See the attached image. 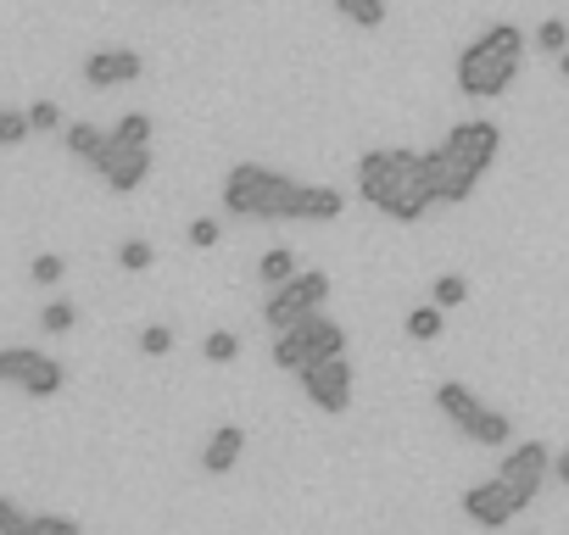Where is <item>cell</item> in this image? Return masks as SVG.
<instances>
[{
  "label": "cell",
  "mask_w": 569,
  "mask_h": 535,
  "mask_svg": "<svg viewBox=\"0 0 569 535\" xmlns=\"http://www.w3.org/2000/svg\"><path fill=\"white\" fill-rule=\"evenodd\" d=\"M358 190L369 206H380L397 223H419L436 206V190L425 184V151H369L358 157Z\"/></svg>",
  "instance_id": "cell-1"
},
{
  "label": "cell",
  "mask_w": 569,
  "mask_h": 535,
  "mask_svg": "<svg viewBox=\"0 0 569 535\" xmlns=\"http://www.w3.org/2000/svg\"><path fill=\"white\" fill-rule=\"evenodd\" d=\"M519 62H525V29L513 23H491L463 57H458V90L463 95H502L513 79H519Z\"/></svg>",
  "instance_id": "cell-2"
},
{
  "label": "cell",
  "mask_w": 569,
  "mask_h": 535,
  "mask_svg": "<svg viewBox=\"0 0 569 535\" xmlns=\"http://www.w3.org/2000/svg\"><path fill=\"white\" fill-rule=\"evenodd\" d=\"M297 179H284L273 168H257V162H240L223 173V206L234 218H262V223H279V218H297Z\"/></svg>",
  "instance_id": "cell-3"
},
{
  "label": "cell",
  "mask_w": 569,
  "mask_h": 535,
  "mask_svg": "<svg viewBox=\"0 0 569 535\" xmlns=\"http://www.w3.org/2000/svg\"><path fill=\"white\" fill-rule=\"evenodd\" d=\"M330 302V274H319V268H302V274L291 280V285H279V291H268V307H262V319L273 324V330H297L308 313H319Z\"/></svg>",
  "instance_id": "cell-4"
},
{
  "label": "cell",
  "mask_w": 569,
  "mask_h": 535,
  "mask_svg": "<svg viewBox=\"0 0 569 535\" xmlns=\"http://www.w3.org/2000/svg\"><path fill=\"white\" fill-rule=\"evenodd\" d=\"M297 380H302V391L319 413H347L352 407V363L347 357H319Z\"/></svg>",
  "instance_id": "cell-5"
},
{
  "label": "cell",
  "mask_w": 569,
  "mask_h": 535,
  "mask_svg": "<svg viewBox=\"0 0 569 535\" xmlns=\"http://www.w3.org/2000/svg\"><path fill=\"white\" fill-rule=\"evenodd\" d=\"M90 168H96L118 195H129V190H140V184L151 179V151H146V145H134V140H118V134H112V140H107V151H101Z\"/></svg>",
  "instance_id": "cell-6"
},
{
  "label": "cell",
  "mask_w": 569,
  "mask_h": 535,
  "mask_svg": "<svg viewBox=\"0 0 569 535\" xmlns=\"http://www.w3.org/2000/svg\"><path fill=\"white\" fill-rule=\"evenodd\" d=\"M463 513L480 524V529H502V524H513L519 513H525V502L508 491V480L497 474V480H480V485H469L463 491Z\"/></svg>",
  "instance_id": "cell-7"
},
{
  "label": "cell",
  "mask_w": 569,
  "mask_h": 535,
  "mask_svg": "<svg viewBox=\"0 0 569 535\" xmlns=\"http://www.w3.org/2000/svg\"><path fill=\"white\" fill-rule=\"evenodd\" d=\"M425 184L436 190V201L458 206V201H469V195H475L480 173H475V168H463L447 145H436V151H425Z\"/></svg>",
  "instance_id": "cell-8"
},
{
  "label": "cell",
  "mask_w": 569,
  "mask_h": 535,
  "mask_svg": "<svg viewBox=\"0 0 569 535\" xmlns=\"http://www.w3.org/2000/svg\"><path fill=\"white\" fill-rule=\"evenodd\" d=\"M447 151H452L463 168L486 173V168L497 162V151H502V129L486 123V118H469V123H458V129L447 134Z\"/></svg>",
  "instance_id": "cell-9"
},
{
  "label": "cell",
  "mask_w": 569,
  "mask_h": 535,
  "mask_svg": "<svg viewBox=\"0 0 569 535\" xmlns=\"http://www.w3.org/2000/svg\"><path fill=\"white\" fill-rule=\"evenodd\" d=\"M552 474V457H547V446H513L508 457H502V480H508V491L530 507L536 502V491H541V480Z\"/></svg>",
  "instance_id": "cell-10"
},
{
  "label": "cell",
  "mask_w": 569,
  "mask_h": 535,
  "mask_svg": "<svg viewBox=\"0 0 569 535\" xmlns=\"http://www.w3.org/2000/svg\"><path fill=\"white\" fill-rule=\"evenodd\" d=\"M140 73H146L140 51H118V46H107V51L84 57V79H90L96 90H112V84H134Z\"/></svg>",
  "instance_id": "cell-11"
},
{
  "label": "cell",
  "mask_w": 569,
  "mask_h": 535,
  "mask_svg": "<svg viewBox=\"0 0 569 535\" xmlns=\"http://www.w3.org/2000/svg\"><path fill=\"white\" fill-rule=\"evenodd\" d=\"M297 341L308 346L313 363H319V357H347V330H341L336 319H325V313H308V319L297 324Z\"/></svg>",
  "instance_id": "cell-12"
},
{
  "label": "cell",
  "mask_w": 569,
  "mask_h": 535,
  "mask_svg": "<svg viewBox=\"0 0 569 535\" xmlns=\"http://www.w3.org/2000/svg\"><path fill=\"white\" fill-rule=\"evenodd\" d=\"M240 452H246V430H240V424H223V430L207 435L201 468H207V474H229V468L240 463Z\"/></svg>",
  "instance_id": "cell-13"
},
{
  "label": "cell",
  "mask_w": 569,
  "mask_h": 535,
  "mask_svg": "<svg viewBox=\"0 0 569 535\" xmlns=\"http://www.w3.org/2000/svg\"><path fill=\"white\" fill-rule=\"evenodd\" d=\"M347 212V195L341 190H330V184H302L297 190V218H308V223H336Z\"/></svg>",
  "instance_id": "cell-14"
},
{
  "label": "cell",
  "mask_w": 569,
  "mask_h": 535,
  "mask_svg": "<svg viewBox=\"0 0 569 535\" xmlns=\"http://www.w3.org/2000/svg\"><path fill=\"white\" fill-rule=\"evenodd\" d=\"M436 407H441V413H447V418H452L458 430H469V424H475V413H480L486 402H480V396H475L469 385H458V380H447V385L436 391Z\"/></svg>",
  "instance_id": "cell-15"
},
{
  "label": "cell",
  "mask_w": 569,
  "mask_h": 535,
  "mask_svg": "<svg viewBox=\"0 0 569 535\" xmlns=\"http://www.w3.org/2000/svg\"><path fill=\"white\" fill-rule=\"evenodd\" d=\"M297 274H302V268H297V251H291V245H273V251H268V256L257 262V280H262L268 291H279V285H291Z\"/></svg>",
  "instance_id": "cell-16"
},
{
  "label": "cell",
  "mask_w": 569,
  "mask_h": 535,
  "mask_svg": "<svg viewBox=\"0 0 569 535\" xmlns=\"http://www.w3.org/2000/svg\"><path fill=\"white\" fill-rule=\"evenodd\" d=\"M40 369V352H29V346H7V352H0V380H7V385H29V374Z\"/></svg>",
  "instance_id": "cell-17"
},
{
  "label": "cell",
  "mask_w": 569,
  "mask_h": 535,
  "mask_svg": "<svg viewBox=\"0 0 569 535\" xmlns=\"http://www.w3.org/2000/svg\"><path fill=\"white\" fill-rule=\"evenodd\" d=\"M469 441H480V446H508V435H513V424L502 418V413H491V407H480L475 413V424L463 430Z\"/></svg>",
  "instance_id": "cell-18"
},
{
  "label": "cell",
  "mask_w": 569,
  "mask_h": 535,
  "mask_svg": "<svg viewBox=\"0 0 569 535\" xmlns=\"http://www.w3.org/2000/svg\"><path fill=\"white\" fill-rule=\"evenodd\" d=\"M62 140H68V151H73V157L96 162V157L107 151V140H112V134H101V129H90V123H68V129H62Z\"/></svg>",
  "instance_id": "cell-19"
},
{
  "label": "cell",
  "mask_w": 569,
  "mask_h": 535,
  "mask_svg": "<svg viewBox=\"0 0 569 535\" xmlns=\"http://www.w3.org/2000/svg\"><path fill=\"white\" fill-rule=\"evenodd\" d=\"M62 385H68V369H62V363H57V357H40V369H34V374H29V385H23V391H29V396H40V402H46V396H57V391H62Z\"/></svg>",
  "instance_id": "cell-20"
},
{
  "label": "cell",
  "mask_w": 569,
  "mask_h": 535,
  "mask_svg": "<svg viewBox=\"0 0 569 535\" xmlns=\"http://www.w3.org/2000/svg\"><path fill=\"white\" fill-rule=\"evenodd\" d=\"M18 535H84V524L68 513H29V524Z\"/></svg>",
  "instance_id": "cell-21"
},
{
  "label": "cell",
  "mask_w": 569,
  "mask_h": 535,
  "mask_svg": "<svg viewBox=\"0 0 569 535\" xmlns=\"http://www.w3.org/2000/svg\"><path fill=\"white\" fill-rule=\"evenodd\" d=\"M336 12L358 29H380L386 23V0H336Z\"/></svg>",
  "instance_id": "cell-22"
},
{
  "label": "cell",
  "mask_w": 569,
  "mask_h": 535,
  "mask_svg": "<svg viewBox=\"0 0 569 535\" xmlns=\"http://www.w3.org/2000/svg\"><path fill=\"white\" fill-rule=\"evenodd\" d=\"M201 357H207V363H218V369H223V363H234V357H240V335H234V330H212V335L201 341Z\"/></svg>",
  "instance_id": "cell-23"
},
{
  "label": "cell",
  "mask_w": 569,
  "mask_h": 535,
  "mask_svg": "<svg viewBox=\"0 0 569 535\" xmlns=\"http://www.w3.org/2000/svg\"><path fill=\"white\" fill-rule=\"evenodd\" d=\"M441 313H447V307H436V302H430V307H413V313H408V335H413V341H436L441 324H447Z\"/></svg>",
  "instance_id": "cell-24"
},
{
  "label": "cell",
  "mask_w": 569,
  "mask_h": 535,
  "mask_svg": "<svg viewBox=\"0 0 569 535\" xmlns=\"http://www.w3.org/2000/svg\"><path fill=\"white\" fill-rule=\"evenodd\" d=\"M430 302H436V307H447V313H452V307H463V302H469V285H463V280H458V274H441V280H436V285H430Z\"/></svg>",
  "instance_id": "cell-25"
},
{
  "label": "cell",
  "mask_w": 569,
  "mask_h": 535,
  "mask_svg": "<svg viewBox=\"0 0 569 535\" xmlns=\"http://www.w3.org/2000/svg\"><path fill=\"white\" fill-rule=\"evenodd\" d=\"M536 51L563 57V51H569V23H563V18H547V23L536 29Z\"/></svg>",
  "instance_id": "cell-26"
},
{
  "label": "cell",
  "mask_w": 569,
  "mask_h": 535,
  "mask_svg": "<svg viewBox=\"0 0 569 535\" xmlns=\"http://www.w3.org/2000/svg\"><path fill=\"white\" fill-rule=\"evenodd\" d=\"M151 262H157L151 240H123V245H118V268H129V274H146Z\"/></svg>",
  "instance_id": "cell-27"
},
{
  "label": "cell",
  "mask_w": 569,
  "mask_h": 535,
  "mask_svg": "<svg viewBox=\"0 0 569 535\" xmlns=\"http://www.w3.org/2000/svg\"><path fill=\"white\" fill-rule=\"evenodd\" d=\"M73 324H79V307H73V302H51V307L40 313V330H46V335H68Z\"/></svg>",
  "instance_id": "cell-28"
},
{
  "label": "cell",
  "mask_w": 569,
  "mask_h": 535,
  "mask_svg": "<svg viewBox=\"0 0 569 535\" xmlns=\"http://www.w3.org/2000/svg\"><path fill=\"white\" fill-rule=\"evenodd\" d=\"M29 134H34L29 112H0V145H23Z\"/></svg>",
  "instance_id": "cell-29"
},
{
  "label": "cell",
  "mask_w": 569,
  "mask_h": 535,
  "mask_svg": "<svg viewBox=\"0 0 569 535\" xmlns=\"http://www.w3.org/2000/svg\"><path fill=\"white\" fill-rule=\"evenodd\" d=\"M112 134H118V140H134V145H146V140H151V118H146V112H123Z\"/></svg>",
  "instance_id": "cell-30"
},
{
  "label": "cell",
  "mask_w": 569,
  "mask_h": 535,
  "mask_svg": "<svg viewBox=\"0 0 569 535\" xmlns=\"http://www.w3.org/2000/svg\"><path fill=\"white\" fill-rule=\"evenodd\" d=\"M140 352H146V357L173 352V330H168V324H146V330H140Z\"/></svg>",
  "instance_id": "cell-31"
},
{
  "label": "cell",
  "mask_w": 569,
  "mask_h": 535,
  "mask_svg": "<svg viewBox=\"0 0 569 535\" xmlns=\"http://www.w3.org/2000/svg\"><path fill=\"white\" fill-rule=\"evenodd\" d=\"M29 274H34L40 285H62V274H68V262H62L57 251H46V256H34V268H29Z\"/></svg>",
  "instance_id": "cell-32"
},
{
  "label": "cell",
  "mask_w": 569,
  "mask_h": 535,
  "mask_svg": "<svg viewBox=\"0 0 569 535\" xmlns=\"http://www.w3.org/2000/svg\"><path fill=\"white\" fill-rule=\"evenodd\" d=\"M29 123H34V134H51V129H62V107L57 101H34L29 107Z\"/></svg>",
  "instance_id": "cell-33"
},
{
  "label": "cell",
  "mask_w": 569,
  "mask_h": 535,
  "mask_svg": "<svg viewBox=\"0 0 569 535\" xmlns=\"http://www.w3.org/2000/svg\"><path fill=\"white\" fill-rule=\"evenodd\" d=\"M218 234H223V229H218V218H196V223H190V245H196V251H212V245H218Z\"/></svg>",
  "instance_id": "cell-34"
},
{
  "label": "cell",
  "mask_w": 569,
  "mask_h": 535,
  "mask_svg": "<svg viewBox=\"0 0 569 535\" xmlns=\"http://www.w3.org/2000/svg\"><path fill=\"white\" fill-rule=\"evenodd\" d=\"M23 524H29V513H23V507L7 496V502H0V535H18Z\"/></svg>",
  "instance_id": "cell-35"
},
{
  "label": "cell",
  "mask_w": 569,
  "mask_h": 535,
  "mask_svg": "<svg viewBox=\"0 0 569 535\" xmlns=\"http://www.w3.org/2000/svg\"><path fill=\"white\" fill-rule=\"evenodd\" d=\"M552 474H558V480L569 485V452H558V457H552Z\"/></svg>",
  "instance_id": "cell-36"
},
{
  "label": "cell",
  "mask_w": 569,
  "mask_h": 535,
  "mask_svg": "<svg viewBox=\"0 0 569 535\" xmlns=\"http://www.w3.org/2000/svg\"><path fill=\"white\" fill-rule=\"evenodd\" d=\"M558 68H563V79H569V51H563V57H558Z\"/></svg>",
  "instance_id": "cell-37"
}]
</instances>
